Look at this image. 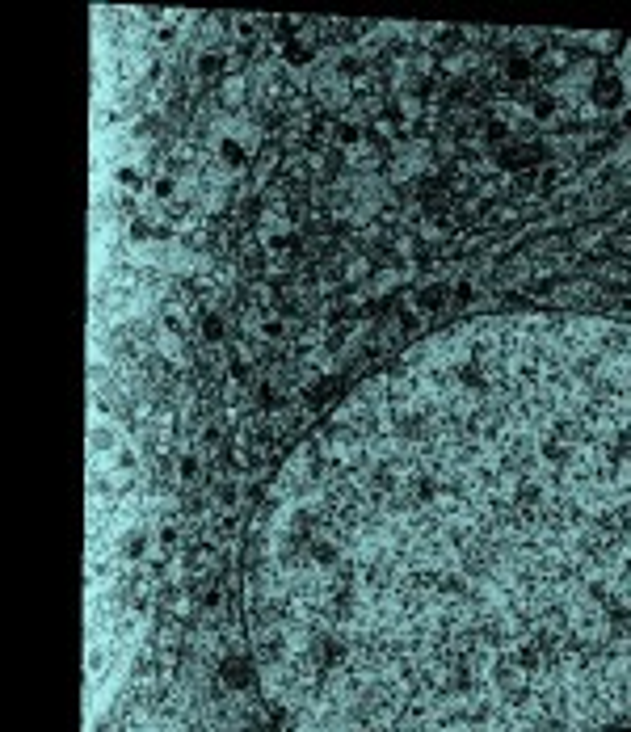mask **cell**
<instances>
[{
  "instance_id": "obj_1",
  "label": "cell",
  "mask_w": 631,
  "mask_h": 732,
  "mask_svg": "<svg viewBox=\"0 0 631 732\" xmlns=\"http://www.w3.org/2000/svg\"><path fill=\"white\" fill-rule=\"evenodd\" d=\"M287 732H631V329L421 341L278 472L249 564Z\"/></svg>"
}]
</instances>
